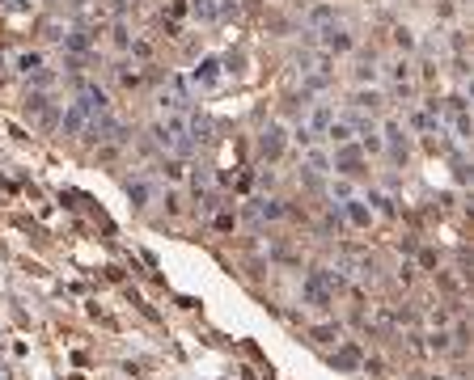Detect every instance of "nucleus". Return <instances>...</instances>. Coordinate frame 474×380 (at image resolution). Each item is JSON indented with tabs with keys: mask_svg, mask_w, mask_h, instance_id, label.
<instances>
[{
	"mask_svg": "<svg viewBox=\"0 0 474 380\" xmlns=\"http://www.w3.org/2000/svg\"><path fill=\"white\" fill-rule=\"evenodd\" d=\"M17 68H21V72H38V68H43V55H34V51H30V55H17Z\"/></svg>",
	"mask_w": 474,
	"mask_h": 380,
	"instance_id": "obj_21",
	"label": "nucleus"
},
{
	"mask_svg": "<svg viewBox=\"0 0 474 380\" xmlns=\"http://www.w3.org/2000/svg\"><path fill=\"white\" fill-rule=\"evenodd\" d=\"M331 364H335L339 372H360V368H364V355H360L356 342H343V346L331 355Z\"/></svg>",
	"mask_w": 474,
	"mask_h": 380,
	"instance_id": "obj_5",
	"label": "nucleus"
},
{
	"mask_svg": "<svg viewBox=\"0 0 474 380\" xmlns=\"http://www.w3.org/2000/svg\"><path fill=\"white\" fill-rule=\"evenodd\" d=\"M364 203H368L372 212H381V216H394V212H398V207H394V199H390V194H377V190H372Z\"/></svg>",
	"mask_w": 474,
	"mask_h": 380,
	"instance_id": "obj_15",
	"label": "nucleus"
},
{
	"mask_svg": "<svg viewBox=\"0 0 474 380\" xmlns=\"http://www.w3.org/2000/svg\"><path fill=\"white\" fill-rule=\"evenodd\" d=\"M254 216H263V220H284V216H288V207H284L280 199H259Z\"/></svg>",
	"mask_w": 474,
	"mask_h": 380,
	"instance_id": "obj_10",
	"label": "nucleus"
},
{
	"mask_svg": "<svg viewBox=\"0 0 474 380\" xmlns=\"http://www.w3.org/2000/svg\"><path fill=\"white\" fill-rule=\"evenodd\" d=\"M428 346H432V351H440V355H445V351H453V334H445V329H436Z\"/></svg>",
	"mask_w": 474,
	"mask_h": 380,
	"instance_id": "obj_20",
	"label": "nucleus"
},
{
	"mask_svg": "<svg viewBox=\"0 0 474 380\" xmlns=\"http://www.w3.org/2000/svg\"><path fill=\"white\" fill-rule=\"evenodd\" d=\"M381 136H386L381 144L390 148V157H394V161H403V157H407V136H403V123H386V127H381Z\"/></svg>",
	"mask_w": 474,
	"mask_h": 380,
	"instance_id": "obj_6",
	"label": "nucleus"
},
{
	"mask_svg": "<svg viewBox=\"0 0 474 380\" xmlns=\"http://www.w3.org/2000/svg\"><path fill=\"white\" fill-rule=\"evenodd\" d=\"M305 173H331V157L322 148H309L305 152Z\"/></svg>",
	"mask_w": 474,
	"mask_h": 380,
	"instance_id": "obj_12",
	"label": "nucleus"
},
{
	"mask_svg": "<svg viewBox=\"0 0 474 380\" xmlns=\"http://www.w3.org/2000/svg\"><path fill=\"white\" fill-rule=\"evenodd\" d=\"M352 34H347V30H339V25H331V30H322V47H327V51H335V55H343V51H352Z\"/></svg>",
	"mask_w": 474,
	"mask_h": 380,
	"instance_id": "obj_9",
	"label": "nucleus"
},
{
	"mask_svg": "<svg viewBox=\"0 0 474 380\" xmlns=\"http://www.w3.org/2000/svg\"><path fill=\"white\" fill-rule=\"evenodd\" d=\"M284 144H288L284 127H280V123H267L263 136H259V157H263V161H280V157H284Z\"/></svg>",
	"mask_w": 474,
	"mask_h": 380,
	"instance_id": "obj_3",
	"label": "nucleus"
},
{
	"mask_svg": "<svg viewBox=\"0 0 474 380\" xmlns=\"http://www.w3.org/2000/svg\"><path fill=\"white\" fill-rule=\"evenodd\" d=\"M309 334H313V342H335L339 338V325H313Z\"/></svg>",
	"mask_w": 474,
	"mask_h": 380,
	"instance_id": "obj_18",
	"label": "nucleus"
},
{
	"mask_svg": "<svg viewBox=\"0 0 474 380\" xmlns=\"http://www.w3.org/2000/svg\"><path fill=\"white\" fill-rule=\"evenodd\" d=\"M356 194V186L352 182H347V177L339 173V177H331V199H339V203H347V199H352Z\"/></svg>",
	"mask_w": 474,
	"mask_h": 380,
	"instance_id": "obj_14",
	"label": "nucleus"
},
{
	"mask_svg": "<svg viewBox=\"0 0 474 380\" xmlns=\"http://www.w3.org/2000/svg\"><path fill=\"white\" fill-rule=\"evenodd\" d=\"M327 123H331V110H327V106H318L313 118H309V136H313V131H327Z\"/></svg>",
	"mask_w": 474,
	"mask_h": 380,
	"instance_id": "obj_19",
	"label": "nucleus"
},
{
	"mask_svg": "<svg viewBox=\"0 0 474 380\" xmlns=\"http://www.w3.org/2000/svg\"><path fill=\"white\" fill-rule=\"evenodd\" d=\"M432 380H445V376H432Z\"/></svg>",
	"mask_w": 474,
	"mask_h": 380,
	"instance_id": "obj_25",
	"label": "nucleus"
},
{
	"mask_svg": "<svg viewBox=\"0 0 474 380\" xmlns=\"http://www.w3.org/2000/svg\"><path fill=\"white\" fill-rule=\"evenodd\" d=\"M394 42H398V47H403V51H411V47H415V38H411V30H398V34H394Z\"/></svg>",
	"mask_w": 474,
	"mask_h": 380,
	"instance_id": "obj_23",
	"label": "nucleus"
},
{
	"mask_svg": "<svg viewBox=\"0 0 474 380\" xmlns=\"http://www.w3.org/2000/svg\"><path fill=\"white\" fill-rule=\"evenodd\" d=\"M85 127H89V114L77 106V101H72V106L64 110V118H60V131H64V136H81Z\"/></svg>",
	"mask_w": 474,
	"mask_h": 380,
	"instance_id": "obj_8",
	"label": "nucleus"
},
{
	"mask_svg": "<svg viewBox=\"0 0 474 380\" xmlns=\"http://www.w3.org/2000/svg\"><path fill=\"white\" fill-rule=\"evenodd\" d=\"M77 106H81V110L93 118V114H102V110L110 106V101H106V93L97 89V85H85V89H81V97H77Z\"/></svg>",
	"mask_w": 474,
	"mask_h": 380,
	"instance_id": "obj_7",
	"label": "nucleus"
},
{
	"mask_svg": "<svg viewBox=\"0 0 474 380\" xmlns=\"http://www.w3.org/2000/svg\"><path fill=\"white\" fill-rule=\"evenodd\" d=\"M339 207H343V220L352 224V228H368V224H372V207H368L360 194H352L347 203H339Z\"/></svg>",
	"mask_w": 474,
	"mask_h": 380,
	"instance_id": "obj_4",
	"label": "nucleus"
},
{
	"mask_svg": "<svg viewBox=\"0 0 474 380\" xmlns=\"http://www.w3.org/2000/svg\"><path fill=\"white\" fill-rule=\"evenodd\" d=\"M195 13L204 17V21H212V17H216L220 9H216V0H195Z\"/></svg>",
	"mask_w": 474,
	"mask_h": 380,
	"instance_id": "obj_22",
	"label": "nucleus"
},
{
	"mask_svg": "<svg viewBox=\"0 0 474 380\" xmlns=\"http://www.w3.org/2000/svg\"><path fill=\"white\" fill-rule=\"evenodd\" d=\"M301 300L313 304V309H331V304H335V292L322 283V275H318V270H309V275L301 279Z\"/></svg>",
	"mask_w": 474,
	"mask_h": 380,
	"instance_id": "obj_2",
	"label": "nucleus"
},
{
	"mask_svg": "<svg viewBox=\"0 0 474 380\" xmlns=\"http://www.w3.org/2000/svg\"><path fill=\"white\" fill-rule=\"evenodd\" d=\"M352 101H356V110H377V106H381V93H377V89H368V93L360 89Z\"/></svg>",
	"mask_w": 474,
	"mask_h": 380,
	"instance_id": "obj_17",
	"label": "nucleus"
},
{
	"mask_svg": "<svg viewBox=\"0 0 474 380\" xmlns=\"http://www.w3.org/2000/svg\"><path fill=\"white\" fill-rule=\"evenodd\" d=\"M60 38H64L68 51H77V55H81V51H89V34H85V30H72V34H60Z\"/></svg>",
	"mask_w": 474,
	"mask_h": 380,
	"instance_id": "obj_16",
	"label": "nucleus"
},
{
	"mask_svg": "<svg viewBox=\"0 0 474 380\" xmlns=\"http://www.w3.org/2000/svg\"><path fill=\"white\" fill-rule=\"evenodd\" d=\"M360 157H364V148L360 144H335V152H331V173H343V177H356L360 173Z\"/></svg>",
	"mask_w": 474,
	"mask_h": 380,
	"instance_id": "obj_1",
	"label": "nucleus"
},
{
	"mask_svg": "<svg viewBox=\"0 0 474 380\" xmlns=\"http://www.w3.org/2000/svg\"><path fill=\"white\" fill-rule=\"evenodd\" d=\"M128 199H132V207H148V203H153V186L148 182H128Z\"/></svg>",
	"mask_w": 474,
	"mask_h": 380,
	"instance_id": "obj_13",
	"label": "nucleus"
},
{
	"mask_svg": "<svg viewBox=\"0 0 474 380\" xmlns=\"http://www.w3.org/2000/svg\"><path fill=\"white\" fill-rule=\"evenodd\" d=\"M372 76H377V68H368V64H364V68H356V81H372Z\"/></svg>",
	"mask_w": 474,
	"mask_h": 380,
	"instance_id": "obj_24",
	"label": "nucleus"
},
{
	"mask_svg": "<svg viewBox=\"0 0 474 380\" xmlns=\"http://www.w3.org/2000/svg\"><path fill=\"white\" fill-rule=\"evenodd\" d=\"M216 76H220V60H204V64H199L195 68V85H216Z\"/></svg>",
	"mask_w": 474,
	"mask_h": 380,
	"instance_id": "obj_11",
	"label": "nucleus"
}]
</instances>
